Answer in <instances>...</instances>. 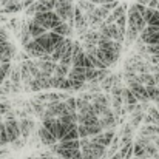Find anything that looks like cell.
I'll return each instance as SVG.
<instances>
[{"instance_id":"obj_41","label":"cell","mask_w":159,"mask_h":159,"mask_svg":"<svg viewBox=\"0 0 159 159\" xmlns=\"http://www.w3.org/2000/svg\"><path fill=\"white\" fill-rule=\"evenodd\" d=\"M91 3H94V5H108V3H113V2H117V0H90Z\"/></svg>"},{"instance_id":"obj_26","label":"cell","mask_w":159,"mask_h":159,"mask_svg":"<svg viewBox=\"0 0 159 159\" xmlns=\"http://www.w3.org/2000/svg\"><path fill=\"white\" fill-rule=\"evenodd\" d=\"M70 71H71V66L57 63L56 71H54V76H57V77H68V76H70Z\"/></svg>"},{"instance_id":"obj_16","label":"cell","mask_w":159,"mask_h":159,"mask_svg":"<svg viewBox=\"0 0 159 159\" xmlns=\"http://www.w3.org/2000/svg\"><path fill=\"white\" fill-rule=\"evenodd\" d=\"M125 11H127V5H119L108 17H107V20L104 22L105 25H111V23H116L122 16H125Z\"/></svg>"},{"instance_id":"obj_38","label":"cell","mask_w":159,"mask_h":159,"mask_svg":"<svg viewBox=\"0 0 159 159\" xmlns=\"http://www.w3.org/2000/svg\"><path fill=\"white\" fill-rule=\"evenodd\" d=\"M147 25H152V26H159V11L156 9L155 14L152 16V19L147 22Z\"/></svg>"},{"instance_id":"obj_19","label":"cell","mask_w":159,"mask_h":159,"mask_svg":"<svg viewBox=\"0 0 159 159\" xmlns=\"http://www.w3.org/2000/svg\"><path fill=\"white\" fill-rule=\"evenodd\" d=\"M19 124H20V133H22V138L23 139H28V136L31 134V131H33V127H34V122L31 120V119H22V120H19Z\"/></svg>"},{"instance_id":"obj_28","label":"cell","mask_w":159,"mask_h":159,"mask_svg":"<svg viewBox=\"0 0 159 159\" xmlns=\"http://www.w3.org/2000/svg\"><path fill=\"white\" fill-rule=\"evenodd\" d=\"M59 145L62 148H66V150H80V139H77V141H62V142H59Z\"/></svg>"},{"instance_id":"obj_44","label":"cell","mask_w":159,"mask_h":159,"mask_svg":"<svg viewBox=\"0 0 159 159\" xmlns=\"http://www.w3.org/2000/svg\"><path fill=\"white\" fill-rule=\"evenodd\" d=\"M110 159H124V158H122V155L117 152V153H114V155H113V156H111Z\"/></svg>"},{"instance_id":"obj_32","label":"cell","mask_w":159,"mask_h":159,"mask_svg":"<svg viewBox=\"0 0 159 159\" xmlns=\"http://www.w3.org/2000/svg\"><path fill=\"white\" fill-rule=\"evenodd\" d=\"M22 8H25V6H23L22 2H19V3H14V5H8V6H5L2 11H3V12H17V11H20Z\"/></svg>"},{"instance_id":"obj_20","label":"cell","mask_w":159,"mask_h":159,"mask_svg":"<svg viewBox=\"0 0 159 159\" xmlns=\"http://www.w3.org/2000/svg\"><path fill=\"white\" fill-rule=\"evenodd\" d=\"M122 101H124L125 105H138V102H139L130 88H124L122 90Z\"/></svg>"},{"instance_id":"obj_27","label":"cell","mask_w":159,"mask_h":159,"mask_svg":"<svg viewBox=\"0 0 159 159\" xmlns=\"http://www.w3.org/2000/svg\"><path fill=\"white\" fill-rule=\"evenodd\" d=\"M9 79H11L12 84H20L22 82V65H16V68H12Z\"/></svg>"},{"instance_id":"obj_4","label":"cell","mask_w":159,"mask_h":159,"mask_svg":"<svg viewBox=\"0 0 159 159\" xmlns=\"http://www.w3.org/2000/svg\"><path fill=\"white\" fill-rule=\"evenodd\" d=\"M82 156L84 159H105L107 155V148L102 145H98V144H93L90 142L88 145L82 147Z\"/></svg>"},{"instance_id":"obj_34","label":"cell","mask_w":159,"mask_h":159,"mask_svg":"<svg viewBox=\"0 0 159 159\" xmlns=\"http://www.w3.org/2000/svg\"><path fill=\"white\" fill-rule=\"evenodd\" d=\"M77 131H79V138H80V139H87V138H90L88 128H87L85 125H77Z\"/></svg>"},{"instance_id":"obj_24","label":"cell","mask_w":159,"mask_h":159,"mask_svg":"<svg viewBox=\"0 0 159 159\" xmlns=\"http://www.w3.org/2000/svg\"><path fill=\"white\" fill-rule=\"evenodd\" d=\"M130 117H131V119H130V125H131L133 128H138V127H139V124L144 120L145 113H144V111H136V113H133Z\"/></svg>"},{"instance_id":"obj_15","label":"cell","mask_w":159,"mask_h":159,"mask_svg":"<svg viewBox=\"0 0 159 159\" xmlns=\"http://www.w3.org/2000/svg\"><path fill=\"white\" fill-rule=\"evenodd\" d=\"M36 42L47 51L48 54H51L53 53V50H54V45H53V39H51V33L48 31L47 34H43V36H40L39 39H36Z\"/></svg>"},{"instance_id":"obj_9","label":"cell","mask_w":159,"mask_h":159,"mask_svg":"<svg viewBox=\"0 0 159 159\" xmlns=\"http://www.w3.org/2000/svg\"><path fill=\"white\" fill-rule=\"evenodd\" d=\"M128 88L133 91V94L136 96V99H138L141 104L150 101L148 93H147V87H145V85H142V84H131V85H128Z\"/></svg>"},{"instance_id":"obj_2","label":"cell","mask_w":159,"mask_h":159,"mask_svg":"<svg viewBox=\"0 0 159 159\" xmlns=\"http://www.w3.org/2000/svg\"><path fill=\"white\" fill-rule=\"evenodd\" d=\"M74 0H57L54 12L71 28H74Z\"/></svg>"},{"instance_id":"obj_21","label":"cell","mask_w":159,"mask_h":159,"mask_svg":"<svg viewBox=\"0 0 159 159\" xmlns=\"http://www.w3.org/2000/svg\"><path fill=\"white\" fill-rule=\"evenodd\" d=\"M77 6L84 11L85 16H90V14H93L96 11V5L91 3L90 0H77Z\"/></svg>"},{"instance_id":"obj_11","label":"cell","mask_w":159,"mask_h":159,"mask_svg":"<svg viewBox=\"0 0 159 159\" xmlns=\"http://www.w3.org/2000/svg\"><path fill=\"white\" fill-rule=\"evenodd\" d=\"M25 51L28 53V56H31V57H34V59H42L45 54H47V51L36 42V40H31L26 47H25Z\"/></svg>"},{"instance_id":"obj_5","label":"cell","mask_w":159,"mask_h":159,"mask_svg":"<svg viewBox=\"0 0 159 159\" xmlns=\"http://www.w3.org/2000/svg\"><path fill=\"white\" fill-rule=\"evenodd\" d=\"M5 127H6V133H8L9 144H14L16 141H19V139L22 138V133H20V124H19L17 119L5 120Z\"/></svg>"},{"instance_id":"obj_3","label":"cell","mask_w":159,"mask_h":159,"mask_svg":"<svg viewBox=\"0 0 159 159\" xmlns=\"http://www.w3.org/2000/svg\"><path fill=\"white\" fill-rule=\"evenodd\" d=\"M34 20L39 23V25H42L47 31H53L54 28H57L60 23H63V20L54 12H43V14H36L34 16Z\"/></svg>"},{"instance_id":"obj_6","label":"cell","mask_w":159,"mask_h":159,"mask_svg":"<svg viewBox=\"0 0 159 159\" xmlns=\"http://www.w3.org/2000/svg\"><path fill=\"white\" fill-rule=\"evenodd\" d=\"M119 56H120V53H117L114 50H101V48H98V51H96V57L102 63H105L108 68H110V65H113V63L117 62Z\"/></svg>"},{"instance_id":"obj_42","label":"cell","mask_w":159,"mask_h":159,"mask_svg":"<svg viewBox=\"0 0 159 159\" xmlns=\"http://www.w3.org/2000/svg\"><path fill=\"white\" fill-rule=\"evenodd\" d=\"M8 111H11V108H9L8 104H0V116H2V114L5 116Z\"/></svg>"},{"instance_id":"obj_35","label":"cell","mask_w":159,"mask_h":159,"mask_svg":"<svg viewBox=\"0 0 159 159\" xmlns=\"http://www.w3.org/2000/svg\"><path fill=\"white\" fill-rule=\"evenodd\" d=\"M6 42H9V34H8L6 28L0 26V45H3V43H6Z\"/></svg>"},{"instance_id":"obj_29","label":"cell","mask_w":159,"mask_h":159,"mask_svg":"<svg viewBox=\"0 0 159 159\" xmlns=\"http://www.w3.org/2000/svg\"><path fill=\"white\" fill-rule=\"evenodd\" d=\"M119 153L122 155V158L124 159H130L131 158V155H134V144H133V142H130V144L124 145V147L120 148V152H119Z\"/></svg>"},{"instance_id":"obj_45","label":"cell","mask_w":159,"mask_h":159,"mask_svg":"<svg viewBox=\"0 0 159 159\" xmlns=\"http://www.w3.org/2000/svg\"><path fill=\"white\" fill-rule=\"evenodd\" d=\"M0 122H2V116H0Z\"/></svg>"},{"instance_id":"obj_13","label":"cell","mask_w":159,"mask_h":159,"mask_svg":"<svg viewBox=\"0 0 159 159\" xmlns=\"http://www.w3.org/2000/svg\"><path fill=\"white\" fill-rule=\"evenodd\" d=\"M28 30H30V34H31V37H33L34 40H36V39H39L40 36H43V34H47V33H48V31H47L42 25H39L34 19L28 22Z\"/></svg>"},{"instance_id":"obj_46","label":"cell","mask_w":159,"mask_h":159,"mask_svg":"<svg viewBox=\"0 0 159 159\" xmlns=\"http://www.w3.org/2000/svg\"><path fill=\"white\" fill-rule=\"evenodd\" d=\"M34 2H39V0H34Z\"/></svg>"},{"instance_id":"obj_47","label":"cell","mask_w":159,"mask_h":159,"mask_svg":"<svg viewBox=\"0 0 159 159\" xmlns=\"http://www.w3.org/2000/svg\"><path fill=\"white\" fill-rule=\"evenodd\" d=\"M56 159H60V158H56Z\"/></svg>"},{"instance_id":"obj_22","label":"cell","mask_w":159,"mask_h":159,"mask_svg":"<svg viewBox=\"0 0 159 159\" xmlns=\"http://www.w3.org/2000/svg\"><path fill=\"white\" fill-rule=\"evenodd\" d=\"M53 33L56 34H59V36H63V37H71V34H73V28L68 25V23H60L57 28H54Z\"/></svg>"},{"instance_id":"obj_23","label":"cell","mask_w":159,"mask_h":159,"mask_svg":"<svg viewBox=\"0 0 159 159\" xmlns=\"http://www.w3.org/2000/svg\"><path fill=\"white\" fill-rule=\"evenodd\" d=\"M20 40H22V45H23V48L31 42V40H34L33 37H31V34H30V30H28V23H23V26H22V34H20Z\"/></svg>"},{"instance_id":"obj_17","label":"cell","mask_w":159,"mask_h":159,"mask_svg":"<svg viewBox=\"0 0 159 159\" xmlns=\"http://www.w3.org/2000/svg\"><path fill=\"white\" fill-rule=\"evenodd\" d=\"M51 87L53 88H57V90H71V85H70V79L68 77H57V76H53L51 77Z\"/></svg>"},{"instance_id":"obj_7","label":"cell","mask_w":159,"mask_h":159,"mask_svg":"<svg viewBox=\"0 0 159 159\" xmlns=\"http://www.w3.org/2000/svg\"><path fill=\"white\" fill-rule=\"evenodd\" d=\"M93 144H98V145H102V147H110L114 141V130H110V131H104L94 138H90Z\"/></svg>"},{"instance_id":"obj_39","label":"cell","mask_w":159,"mask_h":159,"mask_svg":"<svg viewBox=\"0 0 159 159\" xmlns=\"http://www.w3.org/2000/svg\"><path fill=\"white\" fill-rule=\"evenodd\" d=\"M147 53L150 56H159V45H147Z\"/></svg>"},{"instance_id":"obj_31","label":"cell","mask_w":159,"mask_h":159,"mask_svg":"<svg viewBox=\"0 0 159 159\" xmlns=\"http://www.w3.org/2000/svg\"><path fill=\"white\" fill-rule=\"evenodd\" d=\"M113 87H114V74H110L105 80H102L101 88H102V90H105V91H111V90H113Z\"/></svg>"},{"instance_id":"obj_12","label":"cell","mask_w":159,"mask_h":159,"mask_svg":"<svg viewBox=\"0 0 159 159\" xmlns=\"http://www.w3.org/2000/svg\"><path fill=\"white\" fill-rule=\"evenodd\" d=\"M36 65L39 66V70L42 73H45L50 77L54 76V71H56V66H57V63L51 62V60H36Z\"/></svg>"},{"instance_id":"obj_33","label":"cell","mask_w":159,"mask_h":159,"mask_svg":"<svg viewBox=\"0 0 159 159\" xmlns=\"http://www.w3.org/2000/svg\"><path fill=\"white\" fill-rule=\"evenodd\" d=\"M142 42H144L145 45H159V31L158 33H155V34H152L150 37L144 39Z\"/></svg>"},{"instance_id":"obj_18","label":"cell","mask_w":159,"mask_h":159,"mask_svg":"<svg viewBox=\"0 0 159 159\" xmlns=\"http://www.w3.org/2000/svg\"><path fill=\"white\" fill-rule=\"evenodd\" d=\"M56 3L57 0H39L37 2V14H43V12H51L56 9Z\"/></svg>"},{"instance_id":"obj_43","label":"cell","mask_w":159,"mask_h":159,"mask_svg":"<svg viewBox=\"0 0 159 159\" xmlns=\"http://www.w3.org/2000/svg\"><path fill=\"white\" fill-rule=\"evenodd\" d=\"M150 2H152V0H138L136 3H139V5H142V6H145V5L148 6V5H150Z\"/></svg>"},{"instance_id":"obj_36","label":"cell","mask_w":159,"mask_h":159,"mask_svg":"<svg viewBox=\"0 0 159 159\" xmlns=\"http://www.w3.org/2000/svg\"><path fill=\"white\" fill-rule=\"evenodd\" d=\"M147 114H150L153 117V120L156 122V125H159V111L156 107H150V110L147 111Z\"/></svg>"},{"instance_id":"obj_10","label":"cell","mask_w":159,"mask_h":159,"mask_svg":"<svg viewBox=\"0 0 159 159\" xmlns=\"http://www.w3.org/2000/svg\"><path fill=\"white\" fill-rule=\"evenodd\" d=\"M16 47L11 42H6L0 45V54H2V63H11V60L16 57Z\"/></svg>"},{"instance_id":"obj_1","label":"cell","mask_w":159,"mask_h":159,"mask_svg":"<svg viewBox=\"0 0 159 159\" xmlns=\"http://www.w3.org/2000/svg\"><path fill=\"white\" fill-rule=\"evenodd\" d=\"M145 9H147V6H142V5H139V3H134V5H131L130 6V9H128V26L130 28H134V30H138L139 33H142L148 25H147V22L144 20V12H145Z\"/></svg>"},{"instance_id":"obj_8","label":"cell","mask_w":159,"mask_h":159,"mask_svg":"<svg viewBox=\"0 0 159 159\" xmlns=\"http://www.w3.org/2000/svg\"><path fill=\"white\" fill-rule=\"evenodd\" d=\"M37 134H39V141H40L43 145H47V147H53V145H56V144L59 142V141L56 139V136H54L50 130H47L43 125L37 130Z\"/></svg>"},{"instance_id":"obj_30","label":"cell","mask_w":159,"mask_h":159,"mask_svg":"<svg viewBox=\"0 0 159 159\" xmlns=\"http://www.w3.org/2000/svg\"><path fill=\"white\" fill-rule=\"evenodd\" d=\"M9 144V139H8V133H6V127H5V122L2 120L0 122V147H5Z\"/></svg>"},{"instance_id":"obj_14","label":"cell","mask_w":159,"mask_h":159,"mask_svg":"<svg viewBox=\"0 0 159 159\" xmlns=\"http://www.w3.org/2000/svg\"><path fill=\"white\" fill-rule=\"evenodd\" d=\"M68 79H74V80H79V82L85 84L87 82V68H84V66H71Z\"/></svg>"},{"instance_id":"obj_25","label":"cell","mask_w":159,"mask_h":159,"mask_svg":"<svg viewBox=\"0 0 159 159\" xmlns=\"http://www.w3.org/2000/svg\"><path fill=\"white\" fill-rule=\"evenodd\" d=\"M139 31L138 30H134V28H127V34H125V39H127V45H130V43H133V42H136L138 39H139Z\"/></svg>"},{"instance_id":"obj_40","label":"cell","mask_w":159,"mask_h":159,"mask_svg":"<svg viewBox=\"0 0 159 159\" xmlns=\"http://www.w3.org/2000/svg\"><path fill=\"white\" fill-rule=\"evenodd\" d=\"M25 144H26V139L20 138L19 141H16V142H14V144H11V145H12V148H16V150H17V148H22Z\"/></svg>"},{"instance_id":"obj_37","label":"cell","mask_w":159,"mask_h":159,"mask_svg":"<svg viewBox=\"0 0 159 159\" xmlns=\"http://www.w3.org/2000/svg\"><path fill=\"white\" fill-rule=\"evenodd\" d=\"M70 85H71V90H84L85 84L84 82H79V80H74V79H70Z\"/></svg>"}]
</instances>
